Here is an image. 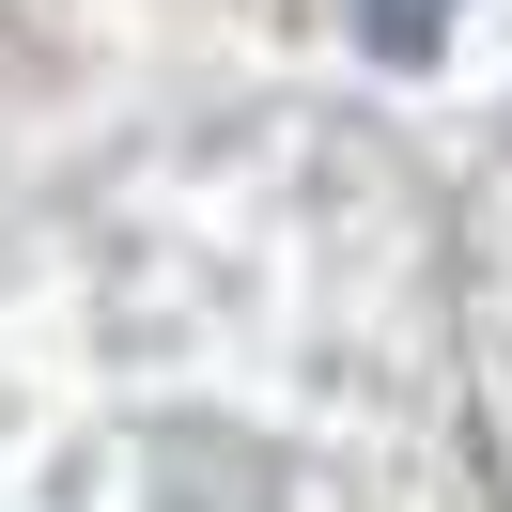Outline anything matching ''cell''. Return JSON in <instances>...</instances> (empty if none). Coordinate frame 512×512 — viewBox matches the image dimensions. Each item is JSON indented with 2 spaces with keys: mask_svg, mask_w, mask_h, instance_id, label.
I'll return each instance as SVG.
<instances>
[{
  "mask_svg": "<svg viewBox=\"0 0 512 512\" xmlns=\"http://www.w3.org/2000/svg\"><path fill=\"white\" fill-rule=\"evenodd\" d=\"M357 32H373V47H388V63H419V47H435V32H450V0H357Z\"/></svg>",
  "mask_w": 512,
  "mask_h": 512,
  "instance_id": "6da1fadb",
  "label": "cell"
}]
</instances>
